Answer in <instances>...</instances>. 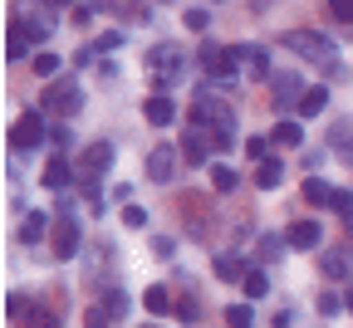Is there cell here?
Returning <instances> with one entry per match:
<instances>
[{"mask_svg": "<svg viewBox=\"0 0 353 328\" xmlns=\"http://www.w3.org/2000/svg\"><path fill=\"white\" fill-rule=\"evenodd\" d=\"M83 328H113V314H108V304H94L83 314Z\"/></svg>", "mask_w": 353, "mask_h": 328, "instance_id": "obj_29", "label": "cell"}, {"mask_svg": "<svg viewBox=\"0 0 353 328\" xmlns=\"http://www.w3.org/2000/svg\"><path fill=\"white\" fill-rule=\"evenodd\" d=\"M343 304H348V309H353V289H348V294H343Z\"/></svg>", "mask_w": 353, "mask_h": 328, "instance_id": "obj_43", "label": "cell"}, {"mask_svg": "<svg viewBox=\"0 0 353 328\" xmlns=\"http://www.w3.org/2000/svg\"><path fill=\"white\" fill-rule=\"evenodd\" d=\"M143 309H148V314H167V309H172V294H167V285H152V289H143Z\"/></svg>", "mask_w": 353, "mask_h": 328, "instance_id": "obj_23", "label": "cell"}, {"mask_svg": "<svg viewBox=\"0 0 353 328\" xmlns=\"http://www.w3.org/2000/svg\"><path fill=\"white\" fill-rule=\"evenodd\" d=\"M304 93H309V88H304V79H299V74H275V79H270V99H275V108H280V113L299 108Z\"/></svg>", "mask_w": 353, "mask_h": 328, "instance_id": "obj_10", "label": "cell"}, {"mask_svg": "<svg viewBox=\"0 0 353 328\" xmlns=\"http://www.w3.org/2000/svg\"><path fill=\"white\" fill-rule=\"evenodd\" d=\"M6 314H10V323H30V328H34V318H39L34 299H25V294H10V299H6Z\"/></svg>", "mask_w": 353, "mask_h": 328, "instance_id": "obj_17", "label": "cell"}, {"mask_svg": "<svg viewBox=\"0 0 353 328\" xmlns=\"http://www.w3.org/2000/svg\"><path fill=\"white\" fill-rule=\"evenodd\" d=\"M221 314H226V328H255V314H250V304H226Z\"/></svg>", "mask_w": 353, "mask_h": 328, "instance_id": "obj_26", "label": "cell"}, {"mask_svg": "<svg viewBox=\"0 0 353 328\" xmlns=\"http://www.w3.org/2000/svg\"><path fill=\"white\" fill-rule=\"evenodd\" d=\"M241 289H245V299H265V294H270V279H265V269H245Z\"/></svg>", "mask_w": 353, "mask_h": 328, "instance_id": "obj_22", "label": "cell"}, {"mask_svg": "<svg viewBox=\"0 0 353 328\" xmlns=\"http://www.w3.org/2000/svg\"><path fill=\"white\" fill-rule=\"evenodd\" d=\"M270 143H280V147H304V127L290 123V118H280L275 132H270Z\"/></svg>", "mask_w": 353, "mask_h": 328, "instance_id": "obj_20", "label": "cell"}, {"mask_svg": "<svg viewBox=\"0 0 353 328\" xmlns=\"http://www.w3.org/2000/svg\"><path fill=\"white\" fill-rule=\"evenodd\" d=\"M319 274H324V279H334V285H339V279H348V255H343V250L319 255Z\"/></svg>", "mask_w": 353, "mask_h": 328, "instance_id": "obj_19", "label": "cell"}, {"mask_svg": "<svg viewBox=\"0 0 353 328\" xmlns=\"http://www.w3.org/2000/svg\"><path fill=\"white\" fill-rule=\"evenodd\" d=\"M329 206H334L339 216H348V221H353V192H339V186H334V196H329Z\"/></svg>", "mask_w": 353, "mask_h": 328, "instance_id": "obj_32", "label": "cell"}, {"mask_svg": "<svg viewBox=\"0 0 353 328\" xmlns=\"http://www.w3.org/2000/svg\"><path fill=\"white\" fill-rule=\"evenodd\" d=\"M280 250H285V240H275V236H265V240H260V255H265V260H275Z\"/></svg>", "mask_w": 353, "mask_h": 328, "instance_id": "obj_40", "label": "cell"}, {"mask_svg": "<svg viewBox=\"0 0 353 328\" xmlns=\"http://www.w3.org/2000/svg\"><path fill=\"white\" fill-rule=\"evenodd\" d=\"M329 147H339V152H353V127H348V123H339V127L329 132Z\"/></svg>", "mask_w": 353, "mask_h": 328, "instance_id": "obj_30", "label": "cell"}, {"mask_svg": "<svg viewBox=\"0 0 353 328\" xmlns=\"http://www.w3.org/2000/svg\"><path fill=\"white\" fill-rule=\"evenodd\" d=\"M143 328H157V323H143Z\"/></svg>", "mask_w": 353, "mask_h": 328, "instance_id": "obj_44", "label": "cell"}, {"mask_svg": "<svg viewBox=\"0 0 353 328\" xmlns=\"http://www.w3.org/2000/svg\"><path fill=\"white\" fill-rule=\"evenodd\" d=\"M118 44H123V34H118V30H103V34L94 39V50H103V54H108V50H118Z\"/></svg>", "mask_w": 353, "mask_h": 328, "instance_id": "obj_36", "label": "cell"}, {"mask_svg": "<svg viewBox=\"0 0 353 328\" xmlns=\"http://www.w3.org/2000/svg\"><path fill=\"white\" fill-rule=\"evenodd\" d=\"M319 236H324L319 221H294V225L285 230V245H290V250H319Z\"/></svg>", "mask_w": 353, "mask_h": 328, "instance_id": "obj_12", "label": "cell"}, {"mask_svg": "<svg viewBox=\"0 0 353 328\" xmlns=\"http://www.w3.org/2000/svg\"><path fill=\"white\" fill-rule=\"evenodd\" d=\"M245 152H250L255 162H265V152H270V137H250V143H245Z\"/></svg>", "mask_w": 353, "mask_h": 328, "instance_id": "obj_39", "label": "cell"}, {"mask_svg": "<svg viewBox=\"0 0 353 328\" xmlns=\"http://www.w3.org/2000/svg\"><path fill=\"white\" fill-rule=\"evenodd\" d=\"M216 152V143H211V132L201 127V123H192L187 132H182V162L187 167H206V157Z\"/></svg>", "mask_w": 353, "mask_h": 328, "instance_id": "obj_9", "label": "cell"}, {"mask_svg": "<svg viewBox=\"0 0 353 328\" xmlns=\"http://www.w3.org/2000/svg\"><path fill=\"white\" fill-rule=\"evenodd\" d=\"M192 123H201V127L211 132L216 152H226V147L236 143V108H231L226 99H216V93H211L206 83L196 88V103H192Z\"/></svg>", "mask_w": 353, "mask_h": 328, "instance_id": "obj_1", "label": "cell"}, {"mask_svg": "<svg viewBox=\"0 0 353 328\" xmlns=\"http://www.w3.org/2000/svg\"><path fill=\"white\" fill-rule=\"evenodd\" d=\"M216 279H245V265H241V255H216Z\"/></svg>", "mask_w": 353, "mask_h": 328, "instance_id": "obj_25", "label": "cell"}, {"mask_svg": "<svg viewBox=\"0 0 353 328\" xmlns=\"http://www.w3.org/2000/svg\"><path fill=\"white\" fill-rule=\"evenodd\" d=\"M103 304H108V314H113V318H123V309H128V299H123V294H118V289H113V294H108V299H103Z\"/></svg>", "mask_w": 353, "mask_h": 328, "instance_id": "obj_41", "label": "cell"}, {"mask_svg": "<svg viewBox=\"0 0 353 328\" xmlns=\"http://www.w3.org/2000/svg\"><path fill=\"white\" fill-rule=\"evenodd\" d=\"M44 230H50V216H39V211H25V221H20V245H34V240H44Z\"/></svg>", "mask_w": 353, "mask_h": 328, "instance_id": "obj_15", "label": "cell"}, {"mask_svg": "<svg viewBox=\"0 0 353 328\" xmlns=\"http://www.w3.org/2000/svg\"><path fill=\"white\" fill-rule=\"evenodd\" d=\"M329 15L348 25V20H353V0H329Z\"/></svg>", "mask_w": 353, "mask_h": 328, "instance_id": "obj_37", "label": "cell"}, {"mask_svg": "<svg viewBox=\"0 0 353 328\" xmlns=\"http://www.w3.org/2000/svg\"><path fill=\"white\" fill-rule=\"evenodd\" d=\"M176 318H182V323H196V318H201V304H196V294H182V299H176Z\"/></svg>", "mask_w": 353, "mask_h": 328, "instance_id": "obj_28", "label": "cell"}, {"mask_svg": "<svg viewBox=\"0 0 353 328\" xmlns=\"http://www.w3.org/2000/svg\"><path fill=\"white\" fill-rule=\"evenodd\" d=\"M39 108L50 113V118H79V113H83V88H79V79L50 83V88H44V99H39Z\"/></svg>", "mask_w": 353, "mask_h": 328, "instance_id": "obj_3", "label": "cell"}, {"mask_svg": "<svg viewBox=\"0 0 353 328\" xmlns=\"http://www.w3.org/2000/svg\"><path fill=\"white\" fill-rule=\"evenodd\" d=\"M216 6H221V0H216Z\"/></svg>", "mask_w": 353, "mask_h": 328, "instance_id": "obj_45", "label": "cell"}, {"mask_svg": "<svg viewBox=\"0 0 353 328\" xmlns=\"http://www.w3.org/2000/svg\"><path fill=\"white\" fill-rule=\"evenodd\" d=\"M280 176H285L280 157H265V162L255 167V186H260V192H270V186H280Z\"/></svg>", "mask_w": 353, "mask_h": 328, "instance_id": "obj_21", "label": "cell"}, {"mask_svg": "<svg viewBox=\"0 0 353 328\" xmlns=\"http://www.w3.org/2000/svg\"><path fill=\"white\" fill-rule=\"evenodd\" d=\"M236 50H241V64L250 69V79H275L270 74V54H265L260 44H236Z\"/></svg>", "mask_w": 353, "mask_h": 328, "instance_id": "obj_14", "label": "cell"}, {"mask_svg": "<svg viewBox=\"0 0 353 328\" xmlns=\"http://www.w3.org/2000/svg\"><path fill=\"white\" fill-rule=\"evenodd\" d=\"M123 225H128V230H143V225H148V211H143V206H123Z\"/></svg>", "mask_w": 353, "mask_h": 328, "instance_id": "obj_34", "label": "cell"}, {"mask_svg": "<svg viewBox=\"0 0 353 328\" xmlns=\"http://www.w3.org/2000/svg\"><path fill=\"white\" fill-rule=\"evenodd\" d=\"M34 74H44V79L59 74V54H34Z\"/></svg>", "mask_w": 353, "mask_h": 328, "instance_id": "obj_35", "label": "cell"}, {"mask_svg": "<svg viewBox=\"0 0 353 328\" xmlns=\"http://www.w3.org/2000/svg\"><path fill=\"white\" fill-rule=\"evenodd\" d=\"M34 328H59V318H54L50 309H39V318H34Z\"/></svg>", "mask_w": 353, "mask_h": 328, "instance_id": "obj_42", "label": "cell"}, {"mask_svg": "<svg viewBox=\"0 0 353 328\" xmlns=\"http://www.w3.org/2000/svg\"><path fill=\"white\" fill-rule=\"evenodd\" d=\"M329 196H334V186H329V181H319V176H309V181H304V201H309V206H329Z\"/></svg>", "mask_w": 353, "mask_h": 328, "instance_id": "obj_24", "label": "cell"}, {"mask_svg": "<svg viewBox=\"0 0 353 328\" xmlns=\"http://www.w3.org/2000/svg\"><path fill=\"white\" fill-rule=\"evenodd\" d=\"M339 309H343V294H334V289H324V294H319V314H324V318H334Z\"/></svg>", "mask_w": 353, "mask_h": 328, "instance_id": "obj_33", "label": "cell"}, {"mask_svg": "<svg viewBox=\"0 0 353 328\" xmlns=\"http://www.w3.org/2000/svg\"><path fill=\"white\" fill-rule=\"evenodd\" d=\"M39 181H44V186H50V192H64V186L74 181V167H69L64 157H54L50 167H44V176H39Z\"/></svg>", "mask_w": 353, "mask_h": 328, "instance_id": "obj_16", "label": "cell"}, {"mask_svg": "<svg viewBox=\"0 0 353 328\" xmlns=\"http://www.w3.org/2000/svg\"><path fill=\"white\" fill-rule=\"evenodd\" d=\"M103 6L118 10V15H128V20H132V15H143V10H138V0H103Z\"/></svg>", "mask_w": 353, "mask_h": 328, "instance_id": "obj_38", "label": "cell"}, {"mask_svg": "<svg viewBox=\"0 0 353 328\" xmlns=\"http://www.w3.org/2000/svg\"><path fill=\"white\" fill-rule=\"evenodd\" d=\"M182 25H187V30H192V34H201V30H206V25H211V10H206V6H192V10H187V15H182Z\"/></svg>", "mask_w": 353, "mask_h": 328, "instance_id": "obj_27", "label": "cell"}, {"mask_svg": "<svg viewBox=\"0 0 353 328\" xmlns=\"http://www.w3.org/2000/svg\"><path fill=\"white\" fill-rule=\"evenodd\" d=\"M324 108H329V88L319 83V88H309L304 99H299V108H294V113H299V118H319Z\"/></svg>", "mask_w": 353, "mask_h": 328, "instance_id": "obj_18", "label": "cell"}, {"mask_svg": "<svg viewBox=\"0 0 353 328\" xmlns=\"http://www.w3.org/2000/svg\"><path fill=\"white\" fill-rule=\"evenodd\" d=\"M211 186L216 192H236V172L231 167H211Z\"/></svg>", "mask_w": 353, "mask_h": 328, "instance_id": "obj_31", "label": "cell"}, {"mask_svg": "<svg viewBox=\"0 0 353 328\" xmlns=\"http://www.w3.org/2000/svg\"><path fill=\"white\" fill-rule=\"evenodd\" d=\"M176 157H182V152L167 147V143L152 147V152H148V176H152V181H172V176H176Z\"/></svg>", "mask_w": 353, "mask_h": 328, "instance_id": "obj_11", "label": "cell"}, {"mask_svg": "<svg viewBox=\"0 0 353 328\" xmlns=\"http://www.w3.org/2000/svg\"><path fill=\"white\" fill-rule=\"evenodd\" d=\"M44 34H50V25H44V20H10V44H6V54L10 59H30V50H34V39H44Z\"/></svg>", "mask_w": 353, "mask_h": 328, "instance_id": "obj_6", "label": "cell"}, {"mask_svg": "<svg viewBox=\"0 0 353 328\" xmlns=\"http://www.w3.org/2000/svg\"><path fill=\"white\" fill-rule=\"evenodd\" d=\"M201 69L221 83L241 79V50H221V44H201Z\"/></svg>", "mask_w": 353, "mask_h": 328, "instance_id": "obj_5", "label": "cell"}, {"mask_svg": "<svg viewBox=\"0 0 353 328\" xmlns=\"http://www.w3.org/2000/svg\"><path fill=\"white\" fill-rule=\"evenodd\" d=\"M44 137H50V127H44V118L39 113H20V123L10 127V147L15 152H30V147H39Z\"/></svg>", "mask_w": 353, "mask_h": 328, "instance_id": "obj_8", "label": "cell"}, {"mask_svg": "<svg viewBox=\"0 0 353 328\" xmlns=\"http://www.w3.org/2000/svg\"><path fill=\"white\" fill-rule=\"evenodd\" d=\"M280 44H285L290 54H299V59H309V64H319V69H339V44L324 39L319 30H290Z\"/></svg>", "mask_w": 353, "mask_h": 328, "instance_id": "obj_2", "label": "cell"}, {"mask_svg": "<svg viewBox=\"0 0 353 328\" xmlns=\"http://www.w3.org/2000/svg\"><path fill=\"white\" fill-rule=\"evenodd\" d=\"M143 118H148L152 127H167V123H176V103L167 99V93H152V99L143 103Z\"/></svg>", "mask_w": 353, "mask_h": 328, "instance_id": "obj_13", "label": "cell"}, {"mask_svg": "<svg viewBox=\"0 0 353 328\" xmlns=\"http://www.w3.org/2000/svg\"><path fill=\"white\" fill-rule=\"evenodd\" d=\"M113 167V143H94L83 157H79V181H83V196L99 192V176Z\"/></svg>", "mask_w": 353, "mask_h": 328, "instance_id": "obj_4", "label": "cell"}, {"mask_svg": "<svg viewBox=\"0 0 353 328\" xmlns=\"http://www.w3.org/2000/svg\"><path fill=\"white\" fill-rule=\"evenodd\" d=\"M54 255L59 260H69V255H79V245H83V230H79V221L69 216V206L59 201V211H54Z\"/></svg>", "mask_w": 353, "mask_h": 328, "instance_id": "obj_7", "label": "cell"}]
</instances>
